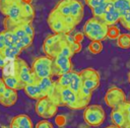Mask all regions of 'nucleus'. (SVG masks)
Masks as SVG:
<instances>
[{"label":"nucleus","mask_w":130,"mask_h":128,"mask_svg":"<svg viewBox=\"0 0 130 128\" xmlns=\"http://www.w3.org/2000/svg\"><path fill=\"white\" fill-rule=\"evenodd\" d=\"M120 18H121L120 12L115 8L112 0H109L108 3H107L106 12H105L104 16L101 19L108 26H111V25H116L118 22H120Z\"/></svg>","instance_id":"obj_11"},{"label":"nucleus","mask_w":130,"mask_h":128,"mask_svg":"<svg viewBox=\"0 0 130 128\" xmlns=\"http://www.w3.org/2000/svg\"><path fill=\"white\" fill-rule=\"evenodd\" d=\"M128 79L130 80V71H129V73H128Z\"/></svg>","instance_id":"obj_46"},{"label":"nucleus","mask_w":130,"mask_h":128,"mask_svg":"<svg viewBox=\"0 0 130 128\" xmlns=\"http://www.w3.org/2000/svg\"><path fill=\"white\" fill-rule=\"evenodd\" d=\"M117 41V46L121 49H130V34H121Z\"/></svg>","instance_id":"obj_27"},{"label":"nucleus","mask_w":130,"mask_h":128,"mask_svg":"<svg viewBox=\"0 0 130 128\" xmlns=\"http://www.w3.org/2000/svg\"><path fill=\"white\" fill-rule=\"evenodd\" d=\"M128 22H130V9H129L123 16H121V18H120V23H121V24L128 23Z\"/></svg>","instance_id":"obj_38"},{"label":"nucleus","mask_w":130,"mask_h":128,"mask_svg":"<svg viewBox=\"0 0 130 128\" xmlns=\"http://www.w3.org/2000/svg\"><path fill=\"white\" fill-rule=\"evenodd\" d=\"M71 75H72V71L61 74L58 77V80L56 81L57 86L58 87H69V84L71 81Z\"/></svg>","instance_id":"obj_26"},{"label":"nucleus","mask_w":130,"mask_h":128,"mask_svg":"<svg viewBox=\"0 0 130 128\" xmlns=\"http://www.w3.org/2000/svg\"><path fill=\"white\" fill-rule=\"evenodd\" d=\"M38 85L40 86V88L42 89V91L44 92V94L46 97H48L51 91L53 90L54 86H55V81L52 80V77H44V78H39L37 80Z\"/></svg>","instance_id":"obj_18"},{"label":"nucleus","mask_w":130,"mask_h":128,"mask_svg":"<svg viewBox=\"0 0 130 128\" xmlns=\"http://www.w3.org/2000/svg\"><path fill=\"white\" fill-rule=\"evenodd\" d=\"M87 49H88V51H89L91 54L96 55V54H100V53L103 51V44H102V42H100V41H91V42L89 43Z\"/></svg>","instance_id":"obj_30"},{"label":"nucleus","mask_w":130,"mask_h":128,"mask_svg":"<svg viewBox=\"0 0 130 128\" xmlns=\"http://www.w3.org/2000/svg\"><path fill=\"white\" fill-rule=\"evenodd\" d=\"M58 107H59V106H58L57 104H55V103L51 100V102H50V104H49V106H48L47 110L45 111V113H44V115H43L42 118H44V119H50V118L54 117V116L56 115L57 111H58Z\"/></svg>","instance_id":"obj_29"},{"label":"nucleus","mask_w":130,"mask_h":128,"mask_svg":"<svg viewBox=\"0 0 130 128\" xmlns=\"http://www.w3.org/2000/svg\"><path fill=\"white\" fill-rule=\"evenodd\" d=\"M69 4H70L71 15H72L78 22H80L81 19L83 18V14H84L83 4H82L79 0H69Z\"/></svg>","instance_id":"obj_15"},{"label":"nucleus","mask_w":130,"mask_h":128,"mask_svg":"<svg viewBox=\"0 0 130 128\" xmlns=\"http://www.w3.org/2000/svg\"><path fill=\"white\" fill-rule=\"evenodd\" d=\"M51 102V99L49 97H44L42 99H39L36 103V113L38 116L40 117H43L45 111L47 110L49 104Z\"/></svg>","instance_id":"obj_21"},{"label":"nucleus","mask_w":130,"mask_h":128,"mask_svg":"<svg viewBox=\"0 0 130 128\" xmlns=\"http://www.w3.org/2000/svg\"><path fill=\"white\" fill-rule=\"evenodd\" d=\"M60 54L66 56V57H68V58H71V57L74 55V53H73V51H72V49H71V46H70L68 43H66L65 39H64V42H63V44H62V47H61V50H60Z\"/></svg>","instance_id":"obj_34"},{"label":"nucleus","mask_w":130,"mask_h":128,"mask_svg":"<svg viewBox=\"0 0 130 128\" xmlns=\"http://www.w3.org/2000/svg\"><path fill=\"white\" fill-rule=\"evenodd\" d=\"M107 1H108V0H84L85 4H86L90 9H92V8L99 6V5H102V4H104L105 2H107Z\"/></svg>","instance_id":"obj_35"},{"label":"nucleus","mask_w":130,"mask_h":128,"mask_svg":"<svg viewBox=\"0 0 130 128\" xmlns=\"http://www.w3.org/2000/svg\"><path fill=\"white\" fill-rule=\"evenodd\" d=\"M35 128H54V127H53V124L48 119H44L39 121Z\"/></svg>","instance_id":"obj_37"},{"label":"nucleus","mask_w":130,"mask_h":128,"mask_svg":"<svg viewBox=\"0 0 130 128\" xmlns=\"http://www.w3.org/2000/svg\"><path fill=\"white\" fill-rule=\"evenodd\" d=\"M83 119L88 126L99 127L106 119L105 110L101 105H88L83 111Z\"/></svg>","instance_id":"obj_5"},{"label":"nucleus","mask_w":130,"mask_h":128,"mask_svg":"<svg viewBox=\"0 0 130 128\" xmlns=\"http://www.w3.org/2000/svg\"><path fill=\"white\" fill-rule=\"evenodd\" d=\"M70 46H71V49H72V51H73L74 54L78 53V52L81 50V44H80L79 42H77V41H75V42H74L73 44H71Z\"/></svg>","instance_id":"obj_39"},{"label":"nucleus","mask_w":130,"mask_h":128,"mask_svg":"<svg viewBox=\"0 0 130 128\" xmlns=\"http://www.w3.org/2000/svg\"><path fill=\"white\" fill-rule=\"evenodd\" d=\"M5 89H6V85L4 84V82L0 85V98L3 95V93H4V91H5Z\"/></svg>","instance_id":"obj_42"},{"label":"nucleus","mask_w":130,"mask_h":128,"mask_svg":"<svg viewBox=\"0 0 130 128\" xmlns=\"http://www.w3.org/2000/svg\"><path fill=\"white\" fill-rule=\"evenodd\" d=\"M22 90L24 91V93H25L28 98H30V99H32V100H37V101H38L39 99H42V98L46 97V95L44 94V92L42 91V89L40 88V86L38 85L37 82L25 84Z\"/></svg>","instance_id":"obj_14"},{"label":"nucleus","mask_w":130,"mask_h":128,"mask_svg":"<svg viewBox=\"0 0 130 128\" xmlns=\"http://www.w3.org/2000/svg\"><path fill=\"white\" fill-rule=\"evenodd\" d=\"M4 30V43H5V47L8 46H14L18 43L19 39L16 37V35L9 29H3Z\"/></svg>","instance_id":"obj_24"},{"label":"nucleus","mask_w":130,"mask_h":128,"mask_svg":"<svg viewBox=\"0 0 130 128\" xmlns=\"http://www.w3.org/2000/svg\"><path fill=\"white\" fill-rule=\"evenodd\" d=\"M108 25L101 19L91 17L87 19L83 25L82 34L90 41H104L107 39Z\"/></svg>","instance_id":"obj_2"},{"label":"nucleus","mask_w":130,"mask_h":128,"mask_svg":"<svg viewBox=\"0 0 130 128\" xmlns=\"http://www.w3.org/2000/svg\"><path fill=\"white\" fill-rule=\"evenodd\" d=\"M21 51L22 50L20 48H18L16 45H14V46L5 47L2 50V53H3V55L5 56L6 59H16L20 55Z\"/></svg>","instance_id":"obj_22"},{"label":"nucleus","mask_w":130,"mask_h":128,"mask_svg":"<svg viewBox=\"0 0 130 128\" xmlns=\"http://www.w3.org/2000/svg\"><path fill=\"white\" fill-rule=\"evenodd\" d=\"M122 25H123V27H125L126 29L130 30V22H128V23H124V24H122Z\"/></svg>","instance_id":"obj_43"},{"label":"nucleus","mask_w":130,"mask_h":128,"mask_svg":"<svg viewBox=\"0 0 130 128\" xmlns=\"http://www.w3.org/2000/svg\"><path fill=\"white\" fill-rule=\"evenodd\" d=\"M104 101L108 107L113 109V108L121 106L127 100H126V94L122 88L117 87V86H112L107 90Z\"/></svg>","instance_id":"obj_6"},{"label":"nucleus","mask_w":130,"mask_h":128,"mask_svg":"<svg viewBox=\"0 0 130 128\" xmlns=\"http://www.w3.org/2000/svg\"><path fill=\"white\" fill-rule=\"evenodd\" d=\"M115 8L120 12L121 16H123L130 9V0H112Z\"/></svg>","instance_id":"obj_23"},{"label":"nucleus","mask_w":130,"mask_h":128,"mask_svg":"<svg viewBox=\"0 0 130 128\" xmlns=\"http://www.w3.org/2000/svg\"><path fill=\"white\" fill-rule=\"evenodd\" d=\"M129 82H130V80H129Z\"/></svg>","instance_id":"obj_47"},{"label":"nucleus","mask_w":130,"mask_h":128,"mask_svg":"<svg viewBox=\"0 0 130 128\" xmlns=\"http://www.w3.org/2000/svg\"><path fill=\"white\" fill-rule=\"evenodd\" d=\"M16 63H17V77L24 84L37 82L38 78L34 74L32 70H31V67L28 66V64L23 59L17 57L16 58Z\"/></svg>","instance_id":"obj_7"},{"label":"nucleus","mask_w":130,"mask_h":128,"mask_svg":"<svg viewBox=\"0 0 130 128\" xmlns=\"http://www.w3.org/2000/svg\"><path fill=\"white\" fill-rule=\"evenodd\" d=\"M63 38H64V35H61V34H53V35H50V36H48L44 40L43 47H51L53 45H56L59 42H61L63 40Z\"/></svg>","instance_id":"obj_25"},{"label":"nucleus","mask_w":130,"mask_h":128,"mask_svg":"<svg viewBox=\"0 0 130 128\" xmlns=\"http://www.w3.org/2000/svg\"><path fill=\"white\" fill-rule=\"evenodd\" d=\"M9 128H34V125L26 114H19L12 118Z\"/></svg>","instance_id":"obj_12"},{"label":"nucleus","mask_w":130,"mask_h":128,"mask_svg":"<svg viewBox=\"0 0 130 128\" xmlns=\"http://www.w3.org/2000/svg\"><path fill=\"white\" fill-rule=\"evenodd\" d=\"M31 70L37 78H44V77H52L53 73V58L47 55L37 57L32 64Z\"/></svg>","instance_id":"obj_4"},{"label":"nucleus","mask_w":130,"mask_h":128,"mask_svg":"<svg viewBox=\"0 0 130 128\" xmlns=\"http://www.w3.org/2000/svg\"><path fill=\"white\" fill-rule=\"evenodd\" d=\"M22 27H23V29L25 30V33H26V35H28V36H30V37H35V29H34V27H32V25H31V22H23L22 23Z\"/></svg>","instance_id":"obj_36"},{"label":"nucleus","mask_w":130,"mask_h":128,"mask_svg":"<svg viewBox=\"0 0 130 128\" xmlns=\"http://www.w3.org/2000/svg\"><path fill=\"white\" fill-rule=\"evenodd\" d=\"M108 1H109V0H108ZM108 1L105 2L104 4L99 5V6H96V7H94V8L91 9L92 17H95V18H102V17L104 16V14H105V12H106V8H107V3H108Z\"/></svg>","instance_id":"obj_31"},{"label":"nucleus","mask_w":130,"mask_h":128,"mask_svg":"<svg viewBox=\"0 0 130 128\" xmlns=\"http://www.w3.org/2000/svg\"><path fill=\"white\" fill-rule=\"evenodd\" d=\"M80 76L82 79V85L90 89L91 91L95 90L100 85V74L93 68H85L81 70Z\"/></svg>","instance_id":"obj_8"},{"label":"nucleus","mask_w":130,"mask_h":128,"mask_svg":"<svg viewBox=\"0 0 130 128\" xmlns=\"http://www.w3.org/2000/svg\"><path fill=\"white\" fill-rule=\"evenodd\" d=\"M2 78L7 76H17V63L16 59H7L3 69H2Z\"/></svg>","instance_id":"obj_17"},{"label":"nucleus","mask_w":130,"mask_h":128,"mask_svg":"<svg viewBox=\"0 0 130 128\" xmlns=\"http://www.w3.org/2000/svg\"><path fill=\"white\" fill-rule=\"evenodd\" d=\"M48 25L50 27V29L54 33V34H61V35H66V34H70L72 30L65 24V22L59 17L57 16L55 13H53L52 11L49 13L48 15V19H47Z\"/></svg>","instance_id":"obj_10"},{"label":"nucleus","mask_w":130,"mask_h":128,"mask_svg":"<svg viewBox=\"0 0 130 128\" xmlns=\"http://www.w3.org/2000/svg\"><path fill=\"white\" fill-rule=\"evenodd\" d=\"M81 86H82V79H81L80 73L72 70V75H71V81H70V84H69V88L72 89L73 91H75L76 93H78Z\"/></svg>","instance_id":"obj_20"},{"label":"nucleus","mask_w":130,"mask_h":128,"mask_svg":"<svg viewBox=\"0 0 130 128\" xmlns=\"http://www.w3.org/2000/svg\"><path fill=\"white\" fill-rule=\"evenodd\" d=\"M5 48V43H4V30L0 31V51H2Z\"/></svg>","instance_id":"obj_41"},{"label":"nucleus","mask_w":130,"mask_h":128,"mask_svg":"<svg viewBox=\"0 0 130 128\" xmlns=\"http://www.w3.org/2000/svg\"><path fill=\"white\" fill-rule=\"evenodd\" d=\"M58 89L60 106H65L73 110H79L83 108L85 109L89 105V101L81 99L78 93H76L69 87H58Z\"/></svg>","instance_id":"obj_3"},{"label":"nucleus","mask_w":130,"mask_h":128,"mask_svg":"<svg viewBox=\"0 0 130 128\" xmlns=\"http://www.w3.org/2000/svg\"><path fill=\"white\" fill-rule=\"evenodd\" d=\"M111 121L113 123V125L119 126V127H124L125 125V118H124V114L123 111L121 109V107H116L113 108L111 111Z\"/></svg>","instance_id":"obj_16"},{"label":"nucleus","mask_w":130,"mask_h":128,"mask_svg":"<svg viewBox=\"0 0 130 128\" xmlns=\"http://www.w3.org/2000/svg\"><path fill=\"white\" fill-rule=\"evenodd\" d=\"M106 128H122V127H119V126H116V125H110V126H108V127H106Z\"/></svg>","instance_id":"obj_44"},{"label":"nucleus","mask_w":130,"mask_h":128,"mask_svg":"<svg viewBox=\"0 0 130 128\" xmlns=\"http://www.w3.org/2000/svg\"><path fill=\"white\" fill-rule=\"evenodd\" d=\"M24 1L25 0H0V12L6 18L16 23L27 22L28 20L23 12Z\"/></svg>","instance_id":"obj_1"},{"label":"nucleus","mask_w":130,"mask_h":128,"mask_svg":"<svg viewBox=\"0 0 130 128\" xmlns=\"http://www.w3.org/2000/svg\"><path fill=\"white\" fill-rule=\"evenodd\" d=\"M17 98H18L17 90L6 87L3 95L0 98V105H2L3 107H7V108L12 107L16 103Z\"/></svg>","instance_id":"obj_13"},{"label":"nucleus","mask_w":130,"mask_h":128,"mask_svg":"<svg viewBox=\"0 0 130 128\" xmlns=\"http://www.w3.org/2000/svg\"><path fill=\"white\" fill-rule=\"evenodd\" d=\"M6 61H7V59H6L5 56L3 55L2 51H0V70L3 69V67H4V65H5V63H6Z\"/></svg>","instance_id":"obj_40"},{"label":"nucleus","mask_w":130,"mask_h":128,"mask_svg":"<svg viewBox=\"0 0 130 128\" xmlns=\"http://www.w3.org/2000/svg\"><path fill=\"white\" fill-rule=\"evenodd\" d=\"M72 71L71 58H68L62 54H58L53 58V73L60 76L63 73Z\"/></svg>","instance_id":"obj_9"},{"label":"nucleus","mask_w":130,"mask_h":128,"mask_svg":"<svg viewBox=\"0 0 130 128\" xmlns=\"http://www.w3.org/2000/svg\"><path fill=\"white\" fill-rule=\"evenodd\" d=\"M32 41H34V38L30 37V36H28V35H26L25 37L19 39V41H18V43L16 44V46H17L18 48H20L21 50H24V49L28 48V47L32 44Z\"/></svg>","instance_id":"obj_32"},{"label":"nucleus","mask_w":130,"mask_h":128,"mask_svg":"<svg viewBox=\"0 0 130 128\" xmlns=\"http://www.w3.org/2000/svg\"><path fill=\"white\" fill-rule=\"evenodd\" d=\"M3 82L6 85V87L12 88V89H15V90L23 89V87L25 85L17 76H7V77H4L3 78Z\"/></svg>","instance_id":"obj_19"},{"label":"nucleus","mask_w":130,"mask_h":128,"mask_svg":"<svg viewBox=\"0 0 130 128\" xmlns=\"http://www.w3.org/2000/svg\"><path fill=\"white\" fill-rule=\"evenodd\" d=\"M2 83H3V78H2V77H0V85H1Z\"/></svg>","instance_id":"obj_45"},{"label":"nucleus","mask_w":130,"mask_h":128,"mask_svg":"<svg viewBox=\"0 0 130 128\" xmlns=\"http://www.w3.org/2000/svg\"><path fill=\"white\" fill-rule=\"evenodd\" d=\"M120 107L123 111L124 118H125V125L123 128H130V102L126 101Z\"/></svg>","instance_id":"obj_28"},{"label":"nucleus","mask_w":130,"mask_h":128,"mask_svg":"<svg viewBox=\"0 0 130 128\" xmlns=\"http://www.w3.org/2000/svg\"><path fill=\"white\" fill-rule=\"evenodd\" d=\"M121 35L120 29L116 25H111L108 27V34H107V39L110 40H117L118 37Z\"/></svg>","instance_id":"obj_33"}]
</instances>
